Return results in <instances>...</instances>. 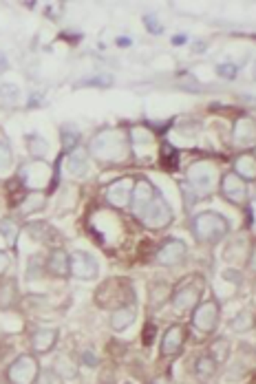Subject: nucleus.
<instances>
[{
    "label": "nucleus",
    "mask_w": 256,
    "mask_h": 384,
    "mask_svg": "<svg viewBox=\"0 0 256 384\" xmlns=\"http://www.w3.org/2000/svg\"><path fill=\"white\" fill-rule=\"evenodd\" d=\"M89 153L84 148H75L71 151L69 159H67V172L73 174V177H84L89 172Z\"/></svg>",
    "instance_id": "nucleus-20"
},
{
    "label": "nucleus",
    "mask_w": 256,
    "mask_h": 384,
    "mask_svg": "<svg viewBox=\"0 0 256 384\" xmlns=\"http://www.w3.org/2000/svg\"><path fill=\"white\" fill-rule=\"evenodd\" d=\"M128 148H131V137L117 131V128H113V131H110V128L108 131H102L91 141V153L93 157H98L100 162H113V164L122 162L128 155Z\"/></svg>",
    "instance_id": "nucleus-1"
},
{
    "label": "nucleus",
    "mask_w": 256,
    "mask_h": 384,
    "mask_svg": "<svg viewBox=\"0 0 256 384\" xmlns=\"http://www.w3.org/2000/svg\"><path fill=\"white\" fill-rule=\"evenodd\" d=\"M205 290V281L199 274H192L188 276L184 283H179L174 287V292L170 294V305L177 314L184 312H192L199 302H201V294Z\"/></svg>",
    "instance_id": "nucleus-3"
},
{
    "label": "nucleus",
    "mask_w": 256,
    "mask_h": 384,
    "mask_svg": "<svg viewBox=\"0 0 256 384\" xmlns=\"http://www.w3.org/2000/svg\"><path fill=\"white\" fill-rule=\"evenodd\" d=\"M40 378V362L34 354H23L7 369L9 384H36Z\"/></svg>",
    "instance_id": "nucleus-7"
},
{
    "label": "nucleus",
    "mask_w": 256,
    "mask_h": 384,
    "mask_svg": "<svg viewBox=\"0 0 256 384\" xmlns=\"http://www.w3.org/2000/svg\"><path fill=\"white\" fill-rule=\"evenodd\" d=\"M46 274L53 279H69L71 276V254L62 248H53L46 256Z\"/></svg>",
    "instance_id": "nucleus-15"
},
{
    "label": "nucleus",
    "mask_w": 256,
    "mask_h": 384,
    "mask_svg": "<svg viewBox=\"0 0 256 384\" xmlns=\"http://www.w3.org/2000/svg\"><path fill=\"white\" fill-rule=\"evenodd\" d=\"M186 340H188V329L184 325H170L164 331V335H162V343H159V351H162L164 358L177 356V354H181Z\"/></svg>",
    "instance_id": "nucleus-12"
},
{
    "label": "nucleus",
    "mask_w": 256,
    "mask_h": 384,
    "mask_svg": "<svg viewBox=\"0 0 256 384\" xmlns=\"http://www.w3.org/2000/svg\"><path fill=\"white\" fill-rule=\"evenodd\" d=\"M44 203H46V199H44L42 192H27V195L23 197V201L18 203V210H20V215L29 217V215L42 210Z\"/></svg>",
    "instance_id": "nucleus-23"
},
{
    "label": "nucleus",
    "mask_w": 256,
    "mask_h": 384,
    "mask_svg": "<svg viewBox=\"0 0 256 384\" xmlns=\"http://www.w3.org/2000/svg\"><path fill=\"white\" fill-rule=\"evenodd\" d=\"M137 217H139V221L146 228H151V230H162V228H168L170 223H172L174 212H172L170 203L162 195H157L146 207L137 210Z\"/></svg>",
    "instance_id": "nucleus-6"
},
{
    "label": "nucleus",
    "mask_w": 256,
    "mask_h": 384,
    "mask_svg": "<svg viewBox=\"0 0 256 384\" xmlns=\"http://www.w3.org/2000/svg\"><path fill=\"white\" fill-rule=\"evenodd\" d=\"M232 172L238 174V177H241L243 181H254L256 179V157L248 155V153L238 155L234 159V170Z\"/></svg>",
    "instance_id": "nucleus-21"
},
{
    "label": "nucleus",
    "mask_w": 256,
    "mask_h": 384,
    "mask_svg": "<svg viewBox=\"0 0 256 384\" xmlns=\"http://www.w3.org/2000/svg\"><path fill=\"white\" fill-rule=\"evenodd\" d=\"M100 274V265L95 261V256L84 252V250H75L71 254V276L77 281H93Z\"/></svg>",
    "instance_id": "nucleus-10"
},
{
    "label": "nucleus",
    "mask_w": 256,
    "mask_h": 384,
    "mask_svg": "<svg viewBox=\"0 0 256 384\" xmlns=\"http://www.w3.org/2000/svg\"><path fill=\"white\" fill-rule=\"evenodd\" d=\"M20 290L15 279H3L0 281V312H9L18 305Z\"/></svg>",
    "instance_id": "nucleus-17"
},
{
    "label": "nucleus",
    "mask_w": 256,
    "mask_h": 384,
    "mask_svg": "<svg viewBox=\"0 0 256 384\" xmlns=\"http://www.w3.org/2000/svg\"><path fill=\"white\" fill-rule=\"evenodd\" d=\"M153 384H166V382H164V380H155Z\"/></svg>",
    "instance_id": "nucleus-39"
},
{
    "label": "nucleus",
    "mask_w": 256,
    "mask_h": 384,
    "mask_svg": "<svg viewBox=\"0 0 256 384\" xmlns=\"http://www.w3.org/2000/svg\"><path fill=\"white\" fill-rule=\"evenodd\" d=\"M51 166L44 162V159H34V162H27L20 166L18 172V181L29 188V192H40L44 188L51 186Z\"/></svg>",
    "instance_id": "nucleus-5"
},
{
    "label": "nucleus",
    "mask_w": 256,
    "mask_h": 384,
    "mask_svg": "<svg viewBox=\"0 0 256 384\" xmlns=\"http://www.w3.org/2000/svg\"><path fill=\"white\" fill-rule=\"evenodd\" d=\"M190 228H192V236H195L199 243L210 245V243L221 241V238L228 234L230 223L223 215L205 210V212H199L195 219H192Z\"/></svg>",
    "instance_id": "nucleus-2"
},
{
    "label": "nucleus",
    "mask_w": 256,
    "mask_h": 384,
    "mask_svg": "<svg viewBox=\"0 0 256 384\" xmlns=\"http://www.w3.org/2000/svg\"><path fill=\"white\" fill-rule=\"evenodd\" d=\"M217 73H219L221 77L232 79V77L238 73V67H236V64H232V62H226V64H219V67H217Z\"/></svg>",
    "instance_id": "nucleus-34"
},
{
    "label": "nucleus",
    "mask_w": 256,
    "mask_h": 384,
    "mask_svg": "<svg viewBox=\"0 0 256 384\" xmlns=\"http://www.w3.org/2000/svg\"><path fill=\"white\" fill-rule=\"evenodd\" d=\"M232 141L234 146L238 148H248L256 141V124L250 120V117H241L234 122V128H232Z\"/></svg>",
    "instance_id": "nucleus-16"
},
{
    "label": "nucleus",
    "mask_w": 256,
    "mask_h": 384,
    "mask_svg": "<svg viewBox=\"0 0 256 384\" xmlns=\"http://www.w3.org/2000/svg\"><path fill=\"white\" fill-rule=\"evenodd\" d=\"M159 195L157 188L148 181V179H137L135 181V188H133V207H135V212L141 210V207H146L155 197Z\"/></svg>",
    "instance_id": "nucleus-19"
},
{
    "label": "nucleus",
    "mask_w": 256,
    "mask_h": 384,
    "mask_svg": "<svg viewBox=\"0 0 256 384\" xmlns=\"http://www.w3.org/2000/svg\"><path fill=\"white\" fill-rule=\"evenodd\" d=\"M18 232L20 228L11 219H0V236H5V241H15Z\"/></svg>",
    "instance_id": "nucleus-32"
},
{
    "label": "nucleus",
    "mask_w": 256,
    "mask_h": 384,
    "mask_svg": "<svg viewBox=\"0 0 256 384\" xmlns=\"http://www.w3.org/2000/svg\"><path fill=\"white\" fill-rule=\"evenodd\" d=\"M18 98H20V91H18V87H15V84L5 82L3 87H0V100H3L5 104L13 106L15 102H18Z\"/></svg>",
    "instance_id": "nucleus-30"
},
{
    "label": "nucleus",
    "mask_w": 256,
    "mask_h": 384,
    "mask_svg": "<svg viewBox=\"0 0 256 384\" xmlns=\"http://www.w3.org/2000/svg\"><path fill=\"white\" fill-rule=\"evenodd\" d=\"M252 325H254V314L250 309H245L241 314H236V318L230 323V329L236 333H243V331H250Z\"/></svg>",
    "instance_id": "nucleus-28"
},
{
    "label": "nucleus",
    "mask_w": 256,
    "mask_h": 384,
    "mask_svg": "<svg viewBox=\"0 0 256 384\" xmlns=\"http://www.w3.org/2000/svg\"><path fill=\"white\" fill-rule=\"evenodd\" d=\"M219 190L226 201L234 203V205H245L248 203V181H243L238 174L234 172H226L221 177V184H219Z\"/></svg>",
    "instance_id": "nucleus-9"
},
{
    "label": "nucleus",
    "mask_w": 256,
    "mask_h": 384,
    "mask_svg": "<svg viewBox=\"0 0 256 384\" xmlns=\"http://www.w3.org/2000/svg\"><path fill=\"white\" fill-rule=\"evenodd\" d=\"M254 79H256V67H254Z\"/></svg>",
    "instance_id": "nucleus-40"
},
{
    "label": "nucleus",
    "mask_w": 256,
    "mask_h": 384,
    "mask_svg": "<svg viewBox=\"0 0 256 384\" xmlns=\"http://www.w3.org/2000/svg\"><path fill=\"white\" fill-rule=\"evenodd\" d=\"M248 269L256 276V243L250 245V254H248Z\"/></svg>",
    "instance_id": "nucleus-37"
},
{
    "label": "nucleus",
    "mask_w": 256,
    "mask_h": 384,
    "mask_svg": "<svg viewBox=\"0 0 256 384\" xmlns=\"http://www.w3.org/2000/svg\"><path fill=\"white\" fill-rule=\"evenodd\" d=\"M188 184L197 195H210L217 186V166L210 162H195L188 168Z\"/></svg>",
    "instance_id": "nucleus-8"
},
{
    "label": "nucleus",
    "mask_w": 256,
    "mask_h": 384,
    "mask_svg": "<svg viewBox=\"0 0 256 384\" xmlns=\"http://www.w3.org/2000/svg\"><path fill=\"white\" fill-rule=\"evenodd\" d=\"M217 369H219V364L210 356H207V354H203V356H199L195 360V376L199 380H210L217 373Z\"/></svg>",
    "instance_id": "nucleus-26"
},
{
    "label": "nucleus",
    "mask_w": 256,
    "mask_h": 384,
    "mask_svg": "<svg viewBox=\"0 0 256 384\" xmlns=\"http://www.w3.org/2000/svg\"><path fill=\"white\" fill-rule=\"evenodd\" d=\"M27 151L34 159H42L46 153H49V141L40 135H29L27 137Z\"/></svg>",
    "instance_id": "nucleus-27"
},
{
    "label": "nucleus",
    "mask_w": 256,
    "mask_h": 384,
    "mask_svg": "<svg viewBox=\"0 0 256 384\" xmlns=\"http://www.w3.org/2000/svg\"><path fill=\"white\" fill-rule=\"evenodd\" d=\"M13 166V153L9 148V143L0 139V174H5Z\"/></svg>",
    "instance_id": "nucleus-31"
},
{
    "label": "nucleus",
    "mask_w": 256,
    "mask_h": 384,
    "mask_svg": "<svg viewBox=\"0 0 256 384\" xmlns=\"http://www.w3.org/2000/svg\"><path fill=\"white\" fill-rule=\"evenodd\" d=\"M143 25L151 29V34H162V25H159V20H157V13L143 15Z\"/></svg>",
    "instance_id": "nucleus-35"
},
{
    "label": "nucleus",
    "mask_w": 256,
    "mask_h": 384,
    "mask_svg": "<svg viewBox=\"0 0 256 384\" xmlns=\"http://www.w3.org/2000/svg\"><path fill=\"white\" fill-rule=\"evenodd\" d=\"M186 256H188V245L181 241V238H168V241L157 250L155 261L164 267H174V265L184 263Z\"/></svg>",
    "instance_id": "nucleus-11"
},
{
    "label": "nucleus",
    "mask_w": 256,
    "mask_h": 384,
    "mask_svg": "<svg viewBox=\"0 0 256 384\" xmlns=\"http://www.w3.org/2000/svg\"><path fill=\"white\" fill-rule=\"evenodd\" d=\"M153 338H155V325L148 323L146 327H143V345H151Z\"/></svg>",
    "instance_id": "nucleus-38"
},
{
    "label": "nucleus",
    "mask_w": 256,
    "mask_h": 384,
    "mask_svg": "<svg viewBox=\"0 0 256 384\" xmlns=\"http://www.w3.org/2000/svg\"><path fill=\"white\" fill-rule=\"evenodd\" d=\"M58 340H60V331L58 329L40 327V329H36L34 333H31L29 347H31V351H34V356H46V354H51V351L56 349Z\"/></svg>",
    "instance_id": "nucleus-14"
},
{
    "label": "nucleus",
    "mask_w": 256,
    "mask_h": 384,
    "mask_svg": "<svg viewBox=\"0 0 256 384\" xmlns=\"http://www.w3.org/2000/svg\"><path fill=\"white\" fill-rule=\"evenodd\" d=\"M9 267H11V256L5 250H0V276H5Z\"/></svg>",
    "instance_id": "nucleus-36"
},
{
    "label": "nucleus",
    "mask_w": 256,
    "mask_h": 384,
    "mask_svg": "<svg viewBox=\"0 0 256 384\" xmlns=\"http://www.w3.org/2000/svg\"><path fill=\"white\" fill-rule=\"evenodd\" d=\"M56 376L62 380V382H73L75 378H77V364H75V360L69 356V354H62V356H58V360H56Z\"/></svg>",
    "instance_id": "nucleus-22"
},
{
    "label": "nucleus",
    "mask_w": 256,
    "mask_h": 384,
    "mask_svg": "<svg viewBox=\"0 0 256 384\" xmlns=\"http://www.w3.org/2000/svg\"><path fill=\"white\" fill-rule=\"evenodd\" d=\"M221 320V305L217 302V298H205L199 305L192 309L190 314V325L197 333L201 335H210L217 331Z\"/></svg>",
    "instance_id": "nucleus-4"
},
{
    "label": "nucleus",
    "mask_w": 256,
    "mask_h": 384,
    "mask_svg": "<svg viewBox=\"0 0 256 384\" xmlns=\"http://www.w3.org/2000/svg\"><path fill=\"white\" fill-rule=\"evenodd\" d=\"M137 320V309H135V305H124V307H117V309H113L110 312V318H108V325H110V329L113 331H124V329H128L133 323Z\"/></svg>",
    "instance_id": "nucleus-18"
},
{
    "label": "nucleus",
    "mask_w": 256,
    "mask_h": 384,
    "mask_svg": "<svg viewBox=\"0 0 256 384\" xmlns=\"http://www.w3.org/2000/svg\"><path fill=\"white\" fill-rule=\"evenodd\" d=\"M133 188H135L133 179H117L104 190V197L113 207L124 210V207L133 203Z\"/></svg>",
    "instance_id": "nucleus-13"
},
{
    "label": "nucleus",
    "mask_w": 256,
    "mask_h": 384,
    "mask_svg": "<svg viewBox=\"0 0 256 384\" xmlns=\"http://www.w3.org/2000/svg\"><path fill=\"white\" fill-rule=\"evenodd\" d=\"M230 354H232V349H230V340H228V338H217V340L210 345V351H207V356H210L219 366L228 362Z\"/></svg>",
    "instance_id": "nucleus-25"
},
{
    "label": "nucleus",
    "mask_w": 256,
    "mask_h": 384,
    "mask_svg": "<svg viewBox=\"0 0 256 384\" xmlns=\"http://www.w3.org/2000/svg\"><path fill=\"white\" fill-rule=\"evenodd\" d=\"M27 232H29L31 238H36V241L53 245L51 241L56 238V230L49 226V223H27Z\"/></svg>",
    "instance_id": "nucleus-24"
},
{
    "label": "nucleus",
    "mask_w": 256,
    "mask_h": 384,
    "mask_svg": "<svg viewBox=\"0 0 256 384\" xmlns=\"http://www.w3.org/2000/svg\"><path fill=\"white\" fill-rule=\"evenodd\" d=\"M79 143V131H75L73 126H64L62 128V146L64 151H75Z\"/></svg>",
    "instance_id": "nucleus-29"
},
{
    "label": "nucleus",
    "mask_w": 256,
    "mask_h": 384,
    "mask_svg": "<svg viewBox=\"0 0 256 384\" xmlns=\"http://www.w3.org/2000/svg\"><path fill=\"white\" fill-rule=\"evenodd\" d=\"M42 274H46V265L38 267V256H31V261H29V269H27V276H29V281L40 279Z\"/></svg>",
    "instance_id": "nucleus-33"
}]
</instances>
